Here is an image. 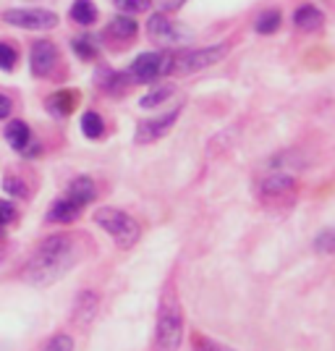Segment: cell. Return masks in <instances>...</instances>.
<instances>
[{"label":"cell","mask_w":335,"mask_h":351,"mask_svg":"<svg viewBox=\"0 0 335 351\" xmlns=\"http://www.w3.org/2000/svg\"><path fill=\"white\" fill-rule=\"evenodd\" d=\"M79 263V247L76 239L69 234H55L47 236L37 252L32 254V260L24 265L21 278L32 283V286H50L58 278H63L73 265Z\"/></svg>","instance_id":"1"},{"label":"cell","mask_w":335,"mask_h":351,"mask_svg":"<svg viewBox=\"0 0 335 351\" xmlns=\"http://www.w3.org/2000/svg\"><path fill=\"white\" fill-rule=\"evenodd\" d=\"M184 336H186V317H184L175 286L168 283L160 296V307H158L152 351H181Z\"/></svg>","instance_id":"2"},{"label":"cell","mask_w":335,"mask_h":351,"mask_svg":"<svg viewBox=\"0 0 335 351\" xmlns=\"http://www.w3.org/2000/svg\"><path fill=\"white\" fill-rule=\"evenodd\" d=\"M95 223L116 241L118 249H132L142 239L139 220L132 218L123 210H118V207H100V210H95Z\"/></svg>","instance_id":"3"},{"label":"cell","mask_w":335,"mask_h":351,"mask_svg":"<svg viewBox=\"0 0 335 351\" xmlns=\"http://www.w3.org/2000/svg\"><path fill=\"white\" fill-rule=\"evenodd\" d=\"M231 45L220 43L210 45V47H197V50H181V53H171V73H197L204 71L210 66H215L228 56Z\"/></svg>","instance_id":"4"},{"label":"cell","mask_w":335,"mask_h":351,"mask_svg":"<svg viewBox=\"0 0 335 351\" xmlns=\"http://www.w3.org/2000/svg\"><path fill=\"white\" fill-rule=\"evenodd\" d=\"M147 34L152 37V43H158L160 47H178V45H186L191 40L189 27H184V24H178L173 19H168V14L149 16Z\"/></svg>","instance_id":"5"},{"label":"cell","mask_w":335,"mask_h":351,"mask_svg":"<svg viewBox=\"0 0 335 351\" xmlns=\"http://www.w3.org/2000/svg\"><path fill=\"white\" fill-rule=\"evenodd\" d=\"M165 73H171V53H142L129 69V82L152 84Z\"/></svg>","instance_id":"6"},{"label":"cell","mask_w":335,"mask_h":351,"mask_svg":"<svg viewBox=\"0 0 335 351\" xmlns=\"http://www.w3.org/2000/svg\"><path fill=\"white\" fill-rule=\"evenodd\" d=\"M5 24H14L18 29H53L58 24V16L53 11H45V8H11L3 14Z\"/></svg>","instance_id":"7"},{"label":"cell","mask_w":335,"mask_h":351,"mask_svg":"<svg viewBox=\"0 0 335 351\" xmlns=\"http://www.w3.org/2000/svg\"><path fill=\"white\" fill-rule=\"evenodd\" d=\"M181 105L178 108H173L171 113H162V116L158 118H147V121H139V126H136V145H152V142H158V139H162L165 134L173 129V123L178 121V116H181Z\"/></svg>","instance_id":"8"},{"label":"cell","mask_w":335,"mask_h":351,"mask_svg":"<svg viewBox=\"0 0 335 351\" xmlns=\"http://www.w3.org/2000/svg\"><path fill=\"white\" fill-rule=\"evenodd\" d=\"M296 194V173L288 171H273V173L262 176L260 181V197L262 199H283Z\"/></svg>","instance_id":"9"},{"label":"cell","mask_w":335,"mask_h":351,"mask_svg":"<svg viewBox=\"0 0 335 351\" xmlns=\"http://www.w3.org/2000/svg\"><path fill=\"white\" fill-rule=\"evenodd\" d=\"M58 63V47L50 40H37L29 50V69L34 76H47Z\"/></svg>","instance_id":"10"},{"label":"cell","mask_w":335,"mask_h":351,"mask_svg":"<svg viewBox=\"0 0 335 351\" xmlns=\"http://www.w3.org/2000/svg\"><path fill=\"white\" fill-rule=\"evenodd\" d=\"M97 309H100V296H97L95 291H82L79 296H76V302H73L71 315L79 325H89V322L95 320Z\"/></svg>","instance_id":"11"},{"label":"cell","mask_w":335,"mask_h":351,"mask_svg":"<svg viewBox=\"0 0 335 351\" xmlns=\"http://www.w3.org/2000/svg\"><path fill=\"white\" fill-rule=\"evenodd\" d=\"M82 210L84 207L79 205V202H73L69 194H63V197H58L53 202L50 213H47V220H53V223H71V220H76L82 215Z\"/></svg>","instance_id":"12"},{"label":"cell","mask_w":335,"mask_h":351,"mask_svg":"<svg viewBox=\"0 0 335 351\" xmlns=\"http://www.w3.org/2000/svg\"><path fill=\"white\" fill-rule=\"evenodd\" d=\"M66 194L71 197L73 202H79L82 207H87L89 202H95V197H97V186H95V181H92L89 176H79V178H73L71 184H69Z\"/></svg>","instance_id":"13"},{"label":"cell","mask_w":335,"mask_h":351,"mask_svg":"<svg viewBox=\"0 0 335 351\" xmlns=\"http://www.w3.org/2000/svg\"><path fill=\"white\" fill-rule=\"evenodd\" d=\"M293 24L304 32L320 29L322 24H325V14H322L317 5L306 3V5H299V8L293 11Z\"/></svg>","instance_id":"14"},{"label":"cell","mask_w":335,"mask_h":351,"mask_svg":"<svg viewBox=\"0 0 335 351\" xmlns=\"http://www.w3.org/2000/svg\"><path fill=\"white\" fill-rule=\"evenodd\" d=\"M136 32H139V24H136L129 14L116 16V19L108 24V34H110V37H116V40H134V37H136Z\"/></svg>","instance_id":"15"},{"label":"cell","mask_w":335,"mask_h":351,"mask_svg":"<svg viewBox=\"0 0 335 351\" xmlns=\"http://www.w3.org/2000/svg\"><path fill=\"white\" fill-rule=\"evenodd\" d=\"M5 139H8V145L14 147V149H21V152H24L32 142L29 126H27L24 121H11L8 129H5Z\"/></svg>","instance_id":"16"},{"label":"cell","mask_w":335,"mask_h":351,"mask_svg":"<svg viewBox=\"0 0 335 351\" xmlns=\"http://www.w3.org/2000/svg\"><path fill=\"white\" fill-rule=\"evenodd\" d=\"M73 105H76L73 89H60V92H55V95L47 100V110L55 113V116H69L73 110Z\"/></svg>","instance_id":"17"},{"label":"cell","mask_w":335,"mask_h":351,"mask_svg":"<svg viewBox=\"0 0 335 351\" xmlns=\"http://www.w3.org/2000/svg\"><path fill=\"white\" fill-rule=\"evenodd\" d=\"M71 19L76 24H82V27L95 24V21H97V8H95V3H92V0H73Z\"/></svg>","instance_id":"18"},{"label":"cell","mask_w":335,"mask_h":351,"mask_svg":"<svg viewBox=\"0 0 335 351\" xmlns=\"http://www.w3.org/2000/svg\"><path fill=\"white\" fill-rule=\"evenodd\" d=\"M175 87L173 84H160V87H155L152 92H147L145 97L139 100V105L145 108V110H152V108H158V105H162L165 100H171L173 97Z\"/></svg>","instance_id":"19"},{"label":"cell","mask_w":335,"mask_h":351,"mask_svg":"<svg viewBox=\"0 0 335 351\" xmlns=\"http://www.w3.org/2000/svg\"><path fill=\"white\" fill-rule=\"evenodd\" d=\"M280 21H283L280 11H277V8H270V11H262V14L257 16V24H254V29L260 32V34H273V32H277Z\"/></svg>","instance_id":"20"},{"label":"cell","mask_w":335,"mask_h":351,"mask_svg":"<svg viewBox=\"0 0 335 351\" xmlns=\"http://www.w3.org/2000/svg\"><path fill=\"white\" fill-rule=\"evenodd\" d=\"M82 132H84V136H89V139H100L102 132H105V123H102L100 113L87 110V113L82 116Z\"/></svg>","instance_id":"21"},{"label":"cell","mask_w":335,"mask_h":351,"mask_svg":"<svg viewBox=\"0 0 335 351\" xmlns=\"http://www.w3.org/2000/svg\"><path fill=\"white\" fill-rule=\"evenodd\" d=\"M314 252L317 254H335V228H325L314 236Z\"/></svg>","instance_id":"22"},{"label":"cell","mask_w":335,"mask_h":351,"mask_svg":"<svg viewBox=\"0 0 335 351\" xmlns=\"http://www.w3.org/2000/svg\"><path fill=\"white\" fill-rule=\"evenodd\" d=\"M191 349L194 351H234V349H228V346H223L215 338L202 336V333H194V336H191Z\"/></svg>","instance_id":"23"},{"label":"cell","mask_w":335,"mask_h":351,"mask_svg":"<svg viewBox=\"0 0 335 351\" xmlns=\"http://www.w3.org/2000/svg\"><path fill=\"white\" fill-rule=\"evenodd\" d=\"M113 3L123 14H145L147 8L152 5V0H113Z\"/></svg>","instance_id":"24"},{"label":"cell","mask_w":335,"mask_h":351,"mask_svg":"<svg viewBox=\"0 0 335 351\" xmlns=\"http://www.w3.org/2000/svg\"><path fill=\"white\" fill-rule=\"evenodd\" d=\"M42 351H73V338L66 336V333H58V336H53L45 343Z\"/></svg>","instance_id":"25"},{"label":"cell","mask_w":335,"mask_h":351,"mask_svg":"<svg viewBox=\"0 0 335 351\" xmlns=\"http://www.w3.org/2000/svg\"><path fill=\"white\" fill-rule=\"evenodd\" d=\"M16 58H18V56H16V50L11 45L0 43V69H3V71H11L16 66Z\"/></svg>","instance_id":"26"},{"label":"cell","mask_w":335,"mask_h":351,"mask_svg":"<svg viewBox=\"0 0 335 351\" xmlns=\"http://www.w3.org/2000/svg\"><path fill=\"white\" fill-rule=\"evenodd\" d=\"M73 50H76V56L84 60H92L97 56V50H95V45L89 43V40H73Z\"/></svg>","instance_id":"27"},{"label":"cell","mask_w":335,"mask_h":351,"mask_svg":"<svg viewBox=\"0 0 335 351\" xmlns=\"http://www.w3.org/2000/svg\"><path fill=\"white\" fill-rule=\"evenodd\" d=\"M3 186H5V191H8L11 197H27V186H24L16 176H8V178L3 181Z\"/></svg>","instance_id":"28"},{"label":"cell","mask_w":335,"mask_h":351,"mask_svg":"<svg viewBox=\"0 0 335 351\" xmlns=\"http://www.w3.org/2000/svg\"><path fill=\"white\" fill-rule=\"evenodd\" d=\"M16 218V210L8 202H3L0 199V226H8V223H14Z\"/></svg>","instance_id":"29"},{"label":"cell","mask_w":335,"mask_h":351,"mask_svg":"<svg viewBox=\"0 0 335 351\" xmlns=\"http://www.w3.org/2000/svg\"><path fill=\"white\" fill-rule=\"evenodd\" d=\"M11 116V100L5 95H0V118H8Z\"/></svg>","instance_id":"30"},{"label":"cell","mask_w":335,"mask_h":351,"mask_svg":"<svg viewBox=\"0 0 335 351\" xmlns=\"http://www.w3.org/2000/svg\"><path fill=\"white\" fill-rule=\"evenodd\" d=\"M184 3H186V0H162V8H165V14H168V11H178Z\"/></svg>","instance_id":"31"},{"label":"cell","mask_w":335,"mask_h":351,"mask_svg":"<svg viewBox=\"0 0 335 351\" xmlns=\"http://www.w3.org/2000/svg\"><path fill=\"white\" fill-rule=\"evenodd\" d=\"M0 234H3V226H0Z\"/></svg>","instance_id":"32"}]
</instances>
